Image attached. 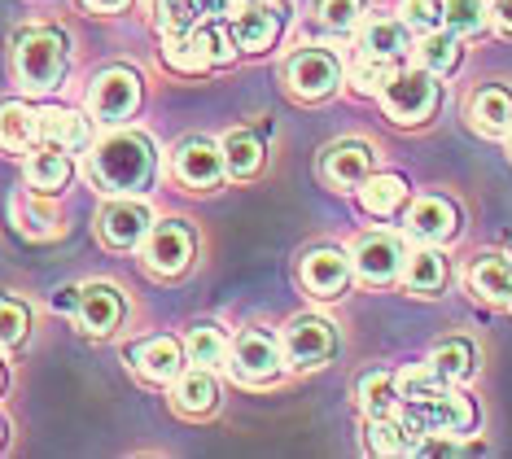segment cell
I'll use <instances>...</instances> for the list:
<instances>
[{
  "label": "cell",
  "mask_w": 512,
  "mask_h": 459,
  "mask_svg": "<svg viewBox=\"0 0 512 459\" xmlns=\"http://www.w3.org/2000/svg\"><path fill=\"white\" fill-rule=\"evenodd\" d=\"M469 289H473L482 302L512 306V263H508L504 254H482V258H477V263L469 267Z\"/></svg>",
  "instance_id": "cell-25"
},
{
  "label": "cell",
  "mask_w": 512,
  "mask_h": 459,
  "mask_svg": "<svg viewBox=\"0 0 512 459\" xmlns=\"http://www.w3.org/2000/svg\"><path fill=\"white\" fill-rule=\"evenodd\" d=\"M399 411H403L399 420L412 429L416 446L425 438H464L477 425V407L464 394L451 390V385H442L429 398H416V403H403Z\"/></svg>",
  "instance_id": "cell-3"
},
{
  "label": "cell",
  "mask_w": 512,
  "mask_h": 459,
  "mask_svg": "<svg viewBox=\"0 0 512 459\" xmlns=\"http://www.w3.org/2000/svg\"><path fill=\"white\" fill-rule=\"evenodd\" d=\"M491 18H495V27H499V31H508V35H512V0H495Z\"/></svg>",
  "instance_id": "cell-45"
},
{
  "label": "cell",
  "mask_w": 512,
  "mask_h": 459,
  "mask_svg": "<svg viewBox=\"0 0 512 459\" xmlns=\"http://www.w3.org/2000/svg\"><path fill=\"white\" fill-rule=\"evenodd\" d=\"M40 140V110L27 101H0V149L27 153Z\"/></svg>",
  "instance_id": "cell-23"
},
{
  "label": "cell",
  "mask_w": 512,
  "mask_h": 459,
  "mask_svg": "<svg viewBox=\"0 0 512 459\" xmlns=\"http://www.w3.org/2000/svg\"><path fill=\"white\" fill-rule=\"evenodd\" d=\"M281 79L294 101H329L342 84V62L329 49H298L285 57Z\"/></svg>",
  "instance_id": "cell-6"
},
{
  "label": "cell",
  "mask_w": 512,
  "mask_h": 459,
  "mask_svg": "<svg viewBox=\"0 0 512 459\" xmlns=\"http://www.w3.org/2000/svg\"><path fill=\"white\" fill-rule=\"evenodd\" d=\"M508 153H512V127H508Z\"/></svg>",
  "instance_id": "cell-50"
},
{
  "label": "cell",
  "mask_w": 512,
  "mask_h": 459,
  "mask_svg": "<svg viewBox=\"0 0 512 459\" xmlns=\"http://www.w3.org/2000/svg\"><path fill=\"white\" fill-rule=\"evenodd\" d=\"M469 123L477 136H508L512 127V92L499 84H486L469 101Z\"/></svg>",
  "instance_id": "cell-20"
},
{
  "label": "cell",
  "mask_w": 512,
  "mask_h": 459,
  "mask_svg": "<svg viewBox=\"0 0 512 459\" xmlns=\"http://www.w3.org/2000/svg\"><path fill=\"white\" fill-rule=\"evenodd\" d=\"M359 53H377L390 62H403L412 53V27L403 18H364L359 31Z\"/></svg>",
  "instance_id": "cell-21"
},
{
  "label": "cell",
  "mask_w": 512,
  "mask_h": 459,
  "mask_svg": "<svg viewBox=\"0 0 512 459\" xmlns=\"http://www.w3.org/2000/svg\"><path fill=\"white\" fill-rule=\"evenodd\" d=\"M403 228H407V237H416L425 245H442V241L456 237L460 210L451 206L447 197H416L412 210H407V219H403Z\"/></svg>",
  "instance_id": "cell-17"
},
{
  "label": "cell",
  "mask_w": 512,
  "mask_h": 459,
  "mask_svg": "<svg viewBox=\"0 0 512 459\" xmlns=\"http://www.w3.org/2000/svg\"><path fill=\"white\" fill-rule=\"evenodd\" d=\"M145 267L154 276L162 280H176L184 276L193 267V254H197V237H193V228L184 219H154V228H149V237H145Z\"/></svg>",
  "instance_id": "cell-8"
},
{
  "label": "cell",
  "mask_w": 512,
  "mask_h": 459,
  "mask_svg": "<svg viewBox=\"0 0 512 459\" xmlns=\"http://www.w3.org/2000/svg\"><path fill=\"white\" fill-rule=\"evenodd\" d=\"M285 363L298 372H311V368H324L337 350V328L324 320V315H298V320L285 324Z\"/></svg>",
  "instance_id": "cell-10"
},
{
  "label": "cell",
  "mask_w": 512,
  "mask_h": 459,
  "mask_svg": "<svg viewBox=\"0 0 512 459\" xmlns=\"http://www.w3.org/2000/svg\"><path fill=\"white\" fill-rule=\"evenodd\" d=\"M123 359H127V368L141 376V381H149V385H171L184 372V363H189V355H184V346L176 337L132 341V346L123 350Z\"/></svg>",
  "instance_id": "cell-12"
},
{
  "label": "cell",
  "mask_w": 512,
  "mask_h": 459,
  "mask_svg": "<svg viewBox=\"0 0 512 459\" xmlns=\"http://www.w3.org/2000/svg\"><path fill=\"white\" fill-rule=\"evenodd\" d=\"M241 5H272V0H241Z\"/></svg>",
  "instance_id": "cell-47"
},
{
  "label": "cell",
  "mask_w": 512,
  "mask_h": 459,
  "mask_svg": "<svg viewBox=\"0 0 512 459\" xmlns=\"http://www.w3.org/2000/svg\"><path fill=\"white\" fill-rule=\"evenodd\" d=\"M184 355H189V363H197V368H224L228 363V337L219 333L215 324H197V328H189Z\"/></svg>",
  "instance_id": "cell-34"
},
{
  "label": "cell",
  "mask_w": 512,
  "mask_h": 459,
  "mask_svg": "<svg viewBox=\"0 0 512 459\" xmlns=\"http://www.w3.org/2000/svg\"><path fill=\"white\" fill-rule=\"evenodd\" d=\"M123 293L110 285V280H92V285L79 289V306H75V324L84 337H110L114 328L123 324Z\"/></svg>",
  "instance_id": "cell-15"
},
{
  "label": "cell",
  "mask_w": 512,
  "mask_h": 459,
  "mask_svg": "<svg viewBox=\"0 0 512 459\" xmlns=\"http://www.w3.org/2000/svg\"><path fill=\"white\" fill-rule=\"evenodd\" d=\"M162 62L171 70H180V75H206L211 62L202 57V49L189 40V31L184 35H162Z\"/></svg>",
  "instance_id": "cell-38"
},
{
  "label": "cell",
  "mask_w": 512,
  "mask_h": 459,
  "mask_svg": "<svg viewBox=\"0 0 512 459\" xmlns=\"http://www.w3.org/2000/svg\"><path fill=\"white\" fill-rule=\"evenodd\" d=\"M355 193H359V206H364L368 215L390 219L394 210L407 202V180H403V175H377V171H372L368 180L355 188Z\"/></svg>",
  "instance_id": "cell-27"
},
{
  "label": "cell",
  "mask_w": 512,
  "mask_h": 459,
  "mask_svg": "<svg viewBox=\"0 0 512 459\" xmlns=\"http://www.w3.org/2000/svg\"><path fill=\"white\" fill-rule=\"evenodd\" d=\"M429 368H434L447 385H460L469 381L473 368H477V350L469 346L464 337H451V341H438L434 355H429Z\"/></svg>",
  "instance_id": "cell-31"
},
{
  "label": "cell",
  "mask_w": 512,
  "mask_h": 459,
  "mask_svg": "<svg viewBox=\"0 0 512 459\" xmlns=\"http://www.w3.org/2000/svg\"><path fill=\"white\" fill-rule=\"evenodd\" d=\"M0 442H5V420H0Z\"/></svg>",
  "instance_id": "cell-49"
},
{
  "label": "cell",
  "mask_w": 512,
  "mask_h": 459,
  "mask_svg": "<svg viewBox=\"0 0 512 459\" xmlns=\"http://www.w3.org/2000/svg\"><path fill=\"white\" fill-rule=\"evenodd\" d=\"M197 5H202V14H206V18H224L232 0H197Z\"/></svg>",
  "instance_id": "cell-46"
},
{
  "label": "cell",
  "mask_w": 512,
  "mask_h": 459,
  "mask_svg": "<svg viewBox=\"0 0 512 459\" xmlns=\"http://www.w3.org/2000/svg\"><path fill=\"white\" fill-rule=\"evenodd\" d=\"M219 149H224V167L232 180H250V175L263 171V140L246 132V127H237V132H228L219 140Z\"/></svg>",
  "instance_id": "cell-28"
},
{
  "label": "cell",
  "mask_w": 512,
  "mask_h": 459,
  "mask_svg": "<svg viewBox=\"0 0 512 459\" xmlns=\"http://www.w3.org/2000/svg\"><path fill=\"white\" fill-rule=\"evenodd\" d=\"M237 385H272L281 381L285 372V346L276 341L267 328H241L237 337L228 341V363Z\"/></svg>",
  "instance_id": "cell-4"
},
{
  "label": "cell",
  "mask_w": 512,
  "mask_h": 459,
  "mask_svg": "<svg viewBox=\"0 0 512 459\" xmlns=\"http://www.w3.org/2000/svg\"><path fill=\"white\" fill-rule=\"evenodd\" d=\"M158 175V149L145 132H119L88 149V180L110 197L145 193Z\"/></svg>",
  "instance_id": "cell-1"
},
{
  "label": "cell",
  "mask_w": 512,
  "mask_h": 459,
  "mask_svg": "<svg viewBox=\"0 0 512 459\" xmlns=\"http://www.w3.org/2000/svg\"><path fill=\"white\" fill-rule=\"evenodd\" d=\"M71 175H75L71 153L49 149V145H40V149H31V153H27V188H36V193L53 197L57 188L71 184Z\"/></svg>",
  "instance_id": "cell-24"
},
{
  "label": "cell",
  "mask_w": 512,
  "mask_h": 459,
  "mask_svg": "<svg viewBox=\"0 0 512 459\" xmlns=\"http://www.w3.org/2000/svg\"><path fill=\"white\" fill-rule=\"evenodd\" d=\"M224 175H228L224 149H219L215 140H206V136L180 140V149H176V180L184 188H193V193H211V188H219Z\"/></svg>",
  "instance_id": "cell-14"
},
{
  "label": "cell",
  "mask_w": 512,
  "mask_h": 459,
  "mask_svg": "<svg viewBox=\"0 0 512 459\" xmlns=\"http://www.w3.org/2000/svg\"><path fill=\"white\" fill-rule=\"evenodd\" d=\"M508 250H512V241H508Z\"/></svg>",
  "instance_id": "cell-51"
},
{
  "label": "cell",
  "mask_w": 512,
  "mask_h": 459,
  "mask_svg": "<svg viewBox=\"0 0 512 459\" xmlns=\"http://www.w3.org/2000/svg\"><path fill=\"white\" fill-rule=\"evenodd\" d=\"M189 40L202 49V57L211 66H228L232 57H237V40H232V27H224V18H206L197 22V27L189 31Z\"/></svg>",
  "instance_id": "cell-33"
},
{
  "label": "cell",
  "mask_w": 512,
  "mask_h": 459,
  "mask_svg": "<svg viewBox=\"0 0 512 459\" xmlns=\"http://www.w3.org/2000/svg\"><path fill=\"white\" fill-rule=\"evenodd\" d=\"M486 18H491L486 0H447V5H442V27L456 35H477L486 27Z\"/></svg>",
  "instance_id": "cell-40"
},
{
  "label": "cell",
  "mask_w": 512,
  "mask_h": 459,
  "mask_svg": "<svg viewBox=\"0 0 512 459\" xmlns=\"http://www.w3.org/2000/svg\"><path fill=\"white\" fill-rule=\"evenodd\" d=\"M368 451L372 455H412L416 438H412V429H407L399 416H381V420H372L368 425Z\"/></svg>",
  "instance_id": "cell-35"
},
{
  "label": "cell",
  "mask_w": 512,
  "mask_h": 459,
  "mask_svg": "<svg viewBox=\"0 0 512 459\" xmlns=\"http://www.w3.org/2000/svg\"><path fill=\"white\" fill-rule=\"evenodd\" d=\"M14 223H18V232L22 237H31V241H44V237H53L57 232V210L44 202V193H18L14 197Z\"/></svg>",
  "instance_id": "cell-30"
},
{
  "label": "cell",
  "mask_w": 512,
  "mask_h": 459,
  "mask_svg": "<svg viewBox=\"0 0 512 459\" xmlns=\"http://www.w3.org/2000/svg\"><path fill=\"white\" fill-rule=\"evenodd\" d=\"M351 258H346L342 250H333V245H320V250H307L302 254V263H298V280H302V289L311 293V298H320V302H333V298H342V289L351 285Z\"/></svg>",
  "instance_id": "cell-13"
},
{
  "label": "cell",
  "mask_w": 512,
  "mask_h": 459,
  "mask_svg": "<svg viewBox=\"0 0 512 459\" xmlns=\"http://www.w3.org/2000/svg\"><path fill=\"white\" fill-rule=\"evenodd\" d=\"M84 9H92V14H119V9H127L132 0H79Z\"/></svg>",
  "instance_id": "cell-44"
},
{
  "label": "cell",
  "mask_w": 512,
  "mask_h": 459,
  "mask_svg": "<svg viewBox=\"0 0 512 459\" xmlns=\"http://www.w3.org/2000/svg\"><path fill=\"white\" fill-rule=\"evenodd\" d=\"M40 145L62 149V153H88L92 149V123L75 110L49 105V110H40Z\"/></svg>",
  "instance_id": "cell-19"
},
{
  "label": "cell",
  "mask_w": 512,
  "mask_h": 459,
  "mask_svg": "<svg viewBox=\"0 0 512 459\" xmlns=\"http://www.w3.org/2000/svg\"><path fill=\"white\" fill-rule=\"evenodd\" d=\"M31 333V311L22 298H9V293H0V350H14L22 346Z\"/></svg>",
  "instance_id": "cell-39"
},
{
  "label": "cell",
  "mask_w": 512,
  "mask_h": 459,
  "mask_svg": "<svg viewBox=\"0 0 512 459\" xmlns=\"http://www.w3.org/2000/svg\"><path fill=\"white\" fill-rule=\"evenodd\" d=\"M0 390H5V363H0Z\"/></svg>",
  "instance_id": "cell-48"
},
{
  "label": "cell",
  "mask_w": 512,
  "mask_h": 459,
  "mask_svg": "<svg viewBox=\"0 0 512 459\" xmlns=\"http://www.w3.org/2000/svg\"><path fill=\"white\" fill-rule=\"evenodd\" d=\"M276 31H281V9H272V5H246V14L232 18V40L246 53L272 49Z\"/></svg>",
  "instance_id": "cell-22"
},
{
  "label": "cell",
  "mask_w": 512,
  "mask_h": 459,
  "mask_svg": "<svg viewBox=\"0 0 512 459\" xmlns=\"http://www.w3.org/2000/svg\"><path fill=\"white\" fill-rule=\"evenodd\" d=\"M403 263H407V250L394 232H368L351 250V267L364 285H390L394 276H403Z\"/></svg>",
  "instance_id": "cell-11"
},
{
  "label": "cell",
  "mask_w": 512,
  "mask_h": 459,
  "mask_svg": "<svg viewBox=\"0 0 512 459\" xmlns=\"http://www.w3.org/2000/svg\"><path fill=\"white\" fill-rule=\"evenodd\" d=\"M66 35L57 27H27L14 40V75L27 92H53L66 75Z\"/></svg>",
  "instance_id": "cell-2"
},
{
  "label": "cell",
  "mask_w": 512,
  "mask_h": 459,
  "mask_svg": "<svg viewBox=\"0 0 512 459\" xmlns=\"http://www.w3.org/2000/svg\"><path fill=\"white\" fill-rule=\"evenodd\" d=\"M394 75H399V62H390V57H377V53H359L355 66H351V84L359 92H372V97H381V88H386Z\"/></svg>",
  "instance_id": "cell-36"
},
{
  "label": "cell",
  "mask_w": 512,
  "mask_h": 459,
  "mask_svg": "<svg viewBox=\"0 0 512 459\" xmlns=\"http://www.w3.org/2000/svg\"><path fill=\"white\" fill-rule=\"evenodd\" d=\"M202 22V5L197 0H154V27L162 35H184Z\"/></svg>",
  "instance_id": "cell-37"
},
{
  "label": "cell",
  "mask_w": 512,
  "mask_h": 459,
  "mask_svg": "<svg viewBox=\"0 0 512 459\" xmlns=\"http://www.w3.org/2000/svg\"><path fill=\"white\" fill-rule=\"evenodd\" d=\"M442 101V88H438V75L434 70H399V75L390 79L386 88H381V105H386V114L394 123L403 127H416V123H429L434 119Z\"/></svg>",
  "instance_id": "cell-5"
},
{
  "label": "cell",
  "mask_w": 512,
  "mask_h": 459,
  "mask_svg": "<svg viewBox=\"0 0 512 459\" xmlns=\"http://www.w3.org/2000/svg\"><path fill=\"white\" fill-rule=\"evenodd\" d=\"M171 403H176L180 416H211L219 407V381H215V368H184L176 381H171Z\"/></svg>",
  "instance_id": "cell-18"
},
{
  "label": "cell",
  "mask_w": 512,
  "mask_h": 459,
  "mask_svg": "<svg viewBox=\"0 0 512 459\" xmlns=\"http://www.w3.org/2000/svg\"><path fill=\"white\" fill-rule=\"evenodd\" d=\"M368 14V0H316V22L329 31H355Z\"/></svg>",
  "instance_id": "cell-41"
},
{
  "label": "cell",
  "mask_w": 512,
  "mask_h": 459,
  "mask_svg": "<svg viewBox=\"0 0 512 459\" xmlns=\"http://www.w3.org/2000/svg\"><path fill=\"white\" fill-rule=\"evenodd\" d=\"M141 105V75L127 66H106L88 88V114L101 127H119Z\"/></svg>",
  "instance_id": "cell-7"
},
{
  "label": "cell",
  "mask_w": 512,
  "mask_h": 459,
  "mask_svg": "<svg viewBox=\"0 0 512 459\" xmlns=\"http://www.w3.org/2000/svg\"><path fill=\"white\" fill-rule=\"evenodd\" d=\"M403 285L416 293V298H434L447 285V258H442L434 245H425V250L407 254L403 263Z\"/></svg>",
  "instance_id": "cell-26"
},
{
  "label": "cell",
  "mask_w": 512,
  "mask_h": 459,
  "mask_svg": "<svg viewBox=\"0 0 512 459\" xmlns=\"http://www.w3.org/2000/svg\"><path fill=\"white\" fill-rule=\"evenodd\" d=\"M460 35L438 27V31H425L421 44H416V57H421L425 70H434V75H451V70L460 66Z\"/></svg>",
  "instance_id": "cell-32"
},
{
  "label": "cell",
  "mask_w": 512,
  "mask_h": 459,
  "mask_svg": "<svg viewBox=\"0 0 512 459\" xmlns=\"http://www.w3.org/2000/svg\"><path fill=\"white\" fill-rule=\"evenodd\" d=\"M399 14H403V22L412 31H438L442 27V0H403L399 5Z\"/></svg>",
  "instance_id": "cell-42"
},
{
  "label": "cell",
  "mask_w": 512,
  "mask_h": 459,
  "mask_svg": "<svg viewBox=\"0 0 512 459\" xmlns=\"http://www.w3.org/2000/svg\"><path fill=\"white\" fill-rule=\"evenodd\" d=\"M320 175L337 193H351V188H359L372 175V145L368 140H337V145L324 149Z\"/></svg>",
  "instance_id": "cell-16"
},
{
  "label": "cell",
  "mask_w": 512,
  "mask_h": 459,
  "mask_svg": "<svg viewBox=\"0 0 512 459\" xmlns=\"http://www.w3.org/2000/svg\"><path fill=\"white\" fill-rule=\"evenodd\" d=\"M75 306H79V289H75V285H62V289L53 293V311L75 315Z\"/></svg>",
  "instance_id": "cell-43"
},
{
  "label": "cell",
  "mask_w": 512,
  "mask_h": 459,
  "mask_svg": "<svg viewBox=\"0 0 512 459\" xmlns=\"http://www.w3.org/2000/svg\"><path fill=\"white\" fill-rule=\"evenodd\" d=\"M359 394V407L368 411V420H381V416H399L403 398H399V385H394V372H364L355 385Z\"/></svg>",
  "instance_id": "cell-29"
},
{
  "label": "cell",
  "mask_w": 512,
  "mask_h": 459,
  "mask_svg": "<svg viewBox=\"0 0 512 459\" xmlns=\"http://www.w3.org/2000/svg\"><path fill=\"white\" fill-rule=\"evenodd\" d=\"M149 228H154V210H149L141 193L110 197V202L97 210V237L106 241L110 250H136V245H145Z\"/></svg>",
  "instance_id": "cell-9"
}]
</instances>
